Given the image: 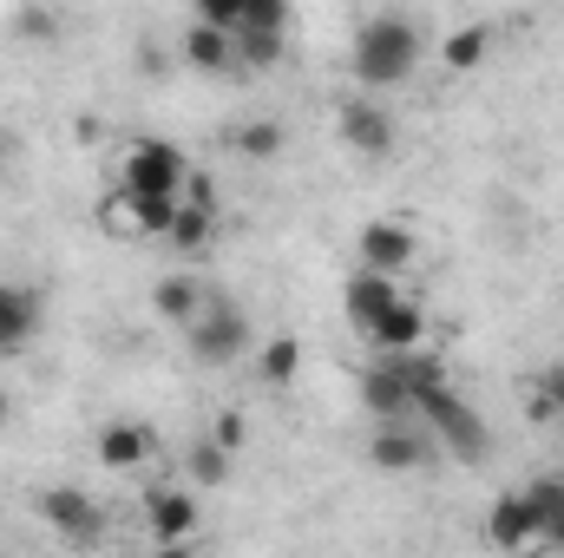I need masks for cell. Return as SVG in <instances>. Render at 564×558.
I'll return each mask as SVG.
<instances>
[{
    "label": "cell",
    "mask_w": 564,
    "mask_h": 558,
    "mask_svg": "<svg viewBox=\"0 0 564 558\" xmlns=\"http://www.w3.org/2000/svg\"><path fill=\"white\" fill-rule=\"evenodd\" d=\"M191 191V158L171 139H139L119 164V191H112V211L106 224L126 230V237H164L171 211L184 204Z\"/></svg>",
    "instance_id": "6da1fadb"
},
{
    "label": "cell",
    "mask_w": 564,
    "mask_h": 558,
    "mask_svg": "<svg viewBox=\"0 0 564 558\" xmlns=\"http://www.w3.org/2000/svg\"><path fill=\"white\" fill-rule=\"evenodd\" d=\"M426 60V33L408 13H368L355 26V46H348V73L361 93H394L421 73Z\"/></svg>",
    "instance_id": "7a4b0ae2"
},
{
    "label": "cell",
    "mask_w": 564,
    "mask_h": 558,
    "mask_svg": "<svg viewBox=\"0 0 564 558\" xmlns=\"http://www.w3.org/2000/svg\"><path fill=\"white\" fill-rule=\"evenodd\" d=\"M184 342H191L197 368H237V362L257 355V322H250V309L237 296H204V309L191 315Z\"/></svg>",
    "instance_id": "3957f363"
},
{
    "label": "cell",
    "mask_w": 564,
    "mask_h": 558,
    "mask_svg": "<svg viewBox=\"0 0 564 558\" xmlns=\"http://www.w3.org/2000/svg\"><path fill=\"white\" fill-rule=\"evenodd\" d=\"M414 415L426 420V433H433L440 453H453V460H479L486 453V420L473 415V401H459L453 382H426L421 395H414Z\"/></svg>",
    "instance_id": "277c9868"
},
{
    "label": "cell",
    "mask_w": 564,
    "mask_h": 558,
    "mask_svg": "<svg viewBox=\"0 0 564 558\" xmlns=\"http://www.w3.org/2000/svg\"><path fill=\"white\" fill-rule=\"evenodd\" d=\"M335 126H341V144H348L355 158H394V151H401V119L388 112L381 93H355V99H341Z\"/></svg>",
    "instance_id": "5b68a950"
},
{
    "label": "cell",
    "mask_w": 564,
    "mask_h": 558,
    "mask_svg": "<svg viewBox=\"0 0 564 558\" xmlns=\"http://www.w3.org/2000/svg\"><path fill=\"white\" fill-rule=\"evenodd\" d=\"M40 519L53 526L59 546H99L106 539V506L86 486H46L40 493Z\"/></svg>",
    "instance_id": "8992f818"
},
{
    "label": "cell",
    "mask_w": 564,
    "mask_h": 558,
    "mask_svg": "<svg viewBox=\"0 0 564 558\" xmlns=\"http://www.w3.org/2000/svg\"><path fill=\"white\" fill-rule=\"evenodd\" d=\"M210 237H217V197H210V184L191 171V191H184V204L171 211V224H164V250H177V257H197V250H210Z\"/></svg>",
    "instance_id": "52a82bcc"
},
{
    "label": "cell",
    "mask_w": 564,
    "mask_h": 558,
    "mask_svg": "<svg viewBox=\"0 0 564 558\" xmlns=\"http://www.w3.org/2000/svg\"><path fill=\"white\" fill-rule=\"evenodd\" d=\"M144 526H151V546L177 552L197 539V486H151L144 493Z\"/></svg>",
    "instance_id": "ba28073f"
},
{
    "label": "cell",
    "mask_w": 564,
    "mask_h": 558,
    "mask_svg": "<svg viewBox=\"0 0 564 558\" xmlns=\"http://www.w3.org/2000/svg\"><path fill=\"white\" fill-rule=\"evenodd\" d=\"M426 453H433V433H426V420H421V415L375 420L368 460H375L381 473H414V466H426Z\"/></svg>",
    "instance_id": "9c48e42d"
},
{
    "label": "cell",
    "mask_w": 564,
    "mask_h": 558,
    "mask_svg": "<svg viewBox=\"0 0 564 558\" xmlns=\"http://www.w3.org/2000/svg\"><path fill=\"white\" fill-rule=\"evenodd\" d=\"M46 329V296L33 282H0V355H26Z\"/></svg>",
    "instance_id": "30bf717a"
},
{
    "label": "cell",
    "mask_w": 564,
    "mask_h": 558,
    "mask_svg": "<svg viewBox=\"0 0 564 558\" xmlns=\"http://www.w3.org/2000/svg\"><path fill=\"white\" fill-rule=\"evenodd\" d=\"M355 257H361V270H388V277H401V270L421 257V244H414L408 224H394V217H368V224L355 230Z\"/></svg>",
    "instance_id": "8fae6325"
},
{
    "label": "cell",
    "mask_w": 564,
    "mask_h": 558,
    "mask_svg": "<svg viewBox=\"0 0 564 558\" xmlns=\"http://www.w3.org/2000/svg\"><path fill=\"white\" fill-rule=\"evenodd\" d=\"M361 408L375 420L414 415V382H408V368H401L394 355H375V362H368V375H361Z\"/></svg>",
    "instance_id": "7c38bea8"
},
{
    "label": "cell",
    "mask_w": 564,
    "mask_h": 558,
    "mask_svg": "<svg viewBox=\"0 0 564 558\" xmlns=\"http://www.w3.org/2000/svg\"><path fill=\"white\" fill-rule=\"evenodd\" d=\"M197 20L224 33H289V0H197Z\"/></svg>",
    "instance_id": "4fadbf2b"
},
{
    "label": "cell",
    "mask_w": 564,
    "mask_h": 558,
    "mask_svg": "<svg viewBox=\"0 0 564 558\" xmlns=\"http://www.w3.org/2000/svg\"><path fill=\"white\" fill-rule=\"evenodd\" d=\"M177 53H184V66H191V73H204V79L243 73V60H237V40H230L224 26H210V20H191V26H184V40H177Z\"/></svg>",
    "instance_id": "5bb4252c"
},
{
    "label": "cell",
    "mask_w": 564,
    "mask_h": 558,
    "mask_svg": "<svg viewBox=\"0 0 564 558\" xmlns=\"http://www.w3.org/2000/svg\"><path fill=\"white\" fill-rule=\"evenodd\" d=\"M401 302V277H388V270H355L348 289H341V309H348V322H355V335H368L388 309Z\"/></svg>",
    "instance_id": "9a60e30c"
},
{
    "label": "cell",
    "mask_w": 564,
    "mask_h": 558,
    "mask_svg": "<svg viewBox=\"0 0 564 558\" xmlns=\"http://www.w3.org/2000/svg\"><path fill=\"white\" fill-rule=\"evenodd\" d=\"M93 453H99V466H112V473H132V466H144V460L158 453V433H151L144 420H106Z\"/></svg>",
    "instance_id": "2e32d148"
},
{
    "label": "cell",
    "mask_w": 564,
    "mask_h": 558,
    "mask_svg": "<svg viewBox=\"0 0 564 558\" xmlns=\"http://www.w3.org/2000/svg\"><path fill=\"white\" fill-rule=\"evenodd\" d=\"M486 539H492L499 552H525V546H539V526H532L525 486H512V493L492 500V513H486Z\"/></svg>",
    "instance_id": "e0dca14e"
},
{
    "label": "cell",
    "mask_w": 564,
    "mask_h": 558,
    "mask_svg": "<svg viewBox=\"0 0 564 558\" xmlns=\"http://www.w3.org/2000/svg\"><path fill=\"white\" fill-rule=\"evenodd\" d=\"M361 342H368L375 355H401V348H421V342H426V309L414 302V296H401V302H394V309H388V315H381L368 335H361Z\"/></svg>",
    "instance_id": "ac0fdd59"
},
{
    "label": "cell",
    "mask_w": 564,
    "mask_h": 558,
    "mask_svg": "<svg viewBox=\"0 0 564 558\" xmlns=\"http://www.w3.org/2000/svg\"><path fill=\"white\" fill-rule=\"evenodd\" d=\"M525 506H532L539 546H564V480H558V473H539V480H525Z\"/></svg>",
    "instance_id": "d6986e66"
},
{
    "label": "cell",
    "mask_w": 564,
    "mask_h": 558,
    "mask_svg": "<svg viewBox=\"0 0 564 558\" xmlns=\"http://www.w3.org/2000/svg\"><path fill=\"white\" fill-rule=\"evenodd\" d=\"M486 60H492V26H486V20L453 26V33L440 40V66H446V73H479Z\"/></svg>",
    "instance_id": "ffe728a7"
},
{
    "label": "cell",
    "mask_w": 564,
    "mask_h": 558,
    "mask_svg": "<svg viewBox=\"0 0 564 558\" xmlns=\"http://www.w3.org/2000/svg\"><path fill=\"white\" fill-rule=\"evenodd\" d=\"M204 296H210V289H204L197 277H164L158 289H151V309H158L171 329H191V315L204 309Z\"/></svg>",
    "instance_id": "44dd1931"
},
{
    "label": "cell",
    "mask_w": 564,
    "mask_h": 558,
    "mask_svg": "<svg viewBox=\"0 0 564 558\" xmlns=\"http://www.w3.org/2000/svg\"><path fill=\"white\" fill-rule=\"evenodd\" d=\"M230 466H237V453H230L224 440H197V447L184 453V473H191V486H224V480H230Z\"/></svg>",
    "instance_id": "7402d4cb"
},
{
    "label": "cell",
    "mask_w": 564,
    "mask_h": 558,
    "mask_svg": "<svg viewBox=\"0 0 564 558\" xmlns=\"http://www.w3.org/2000/svg\"><path fill=\"white\" fill-rule=\"evenodd\" d=\"M295 368H302V342H295V335L257 342V375H263L270 388H289V382H295Z\"/></svg>",
    "instance_id": "603a6c76"
},
{
    "label": "cell",
    "mask_w": 564,
    "mask_h": 558,
    "mask_svg": "<svg viewBox=\"0 0 564 558\" xmlns=\"http://www.w3.org/2000/svg\"><path fill=\"white\" fill-rule=\"evenodd\" d=\"M230 144H237L243 158L270 164V158H282V144H289V132H282V119H250V126H237V132H230Z\"/></svg>",
    "instance_id": "cb8c5ba5"
},
{
    "label": "cell",
    "mask_w": 564,
    "mask_h": 558,
    "mask_svg": "<svg viewBox=\"0 0 564 558\" xmlns=\"http://www.w3.org/2000/svg\"><path fill=\"white\" fill-rule=\"evenodd\" d=\"M532 420H552V427H564V362L539 375V388H532Z\"/></svg>",
    "instance_id": "d4e9b609"
},
{
    "label": "cell",
    "mask_w": 564,
    "mask_h": 558,
    "mask_svg": "<svg viewBox=\"0 0 564 558\" xmlns=\"http://www.w3.org/2000/svg\"><path fill=\"white\" fill-rule=\"evenodd\" d=\"M13 33L33 40V46H46V40H53V13H46V7H26V13L13 20Z\"/></svg>",
    "instance_id": "484cf974"
},
{
    "label": "cell",
    "mask_w": 564,
    "mask_h": 558,
    "mask_svg": "<svg viewBox=\"0 0 564 558\" xmlns=\"http://www.w3.org/2000/svg\"><path fill=\"white\" fill-rule=\"evenodd\" d=\"M210 440H224L230 453H243V440H250V427H243V415H217V420H210Z\"/></svg>",
    "instance_id": "4316f807"
},
{
    "label": "cell",
    "mask_w": 564,
    "mask_h": 558,
    "mask_svg": "<svg viewBox=\"0 0 564 558\" xmlns=\"http://www.w3.org/2000/svg\"><path fill=\"white\" fill-rule=\"evenodd\" d=\"M7 420H13V395H7V388H0V427H7Z\"/></svg>",
    "instance_id": "83f0119b"
},
{
    "label": "cell",
    "mask_w": 564,
    "mask_h": 558,
    "mask_svg": "<svg viewBox=\"0 0 564 558\" xmlns=\"http://www.w3.org/2000/svg\"><path fill=\"white\" fill-rule=\"evenodd\" d=\"M0 158H7V139H0Z\"/></svg>",
    "instance_id": "f1b7e54d"
}]
</instances>
